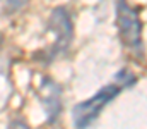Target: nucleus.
<instances>
[{
	"label": "nucleus",
	"instance_id": "obj_1",
	"mask_svg": "<svg viewBox=\"0 0 147 129\" xmlns=\"http://www.w3.org/2000/svg\"><path fill=\"white\" fill-rule=\"evenodd\" d=\"M135 83V76L130 72V71H120L115 78V81L110 85L103 86L96 95H92L91 98L77 103L72 110V117H74V124L75 128H87L89 124H92L98 115L101 114V110L113 102L125 88H130V86Z\"/></svg>",
	"mask_w": 147,
	"mask_h": 129
},
{
	"label": "nucleus",
	"instance_id": "obj_2",
	"mask_svg": "<svg viewBox=\"0 0 147 129\" xmlns=\"http://www.w3.org/2000/svg\"><path fill=\"white\" fill-rule=\"evenodd\" d=\"M116 17H118L121 42L125 43V46L135 52H142V23L139 17V10L130 7L127 0H118Z\"/></svg>",
	"mask_w": 147,
	"mask_h": 129
},
{
	"label": "nucleus",
	"instance_id": "obj_3",
	"mask_svg": "<svg viewBox=\"0 0 147 129\" xmlns=\"http://www.w3.org/2000/svg\"><path fill=\"white\" fill-rule=\"evenodd\" d=\"M48 29H51L57 36V40L53 43V46L50 48V60H53L55 57L62 55L67 52V48L72 43L74 36V26L70 14L67 12V9L63 7H57L51 16H50V23H48Z\"/></svg>",
	"mask_w": 147,
	"mask_h": 129
},
{
	"label": "nucleus",
	"instance_id": "obj_4",
	"mask_svg": "<svg viewBox=\"0 0 147 129\" xmlns=\"http://www.w3.org/2000/svg\"><path fill=\"white\" fill-rule=\"evenodd\" d=\"M60 88L51 79L45 78L41 81V105L48 114V122H55L62 112V100H60Z\"/></svg>",
	"mask_w": 147,
	"mask_h": 129
},
{
	"label": "nucleus",
	"instance_id": "obj_5",
	"mask_svg": "<svg viewBox=\"0 0 147 129\" xmlns=\"http://www.w3.org/2000/svg\"><path fill=\"white\" fill-rule=\"evenodd\" d=\"M28 2H29V0H5V3H3V12H5V14H16V12H19L22 7H26Z\"/></svg>",
	"mask_w": 147,
	"mask_h": 129
}]
</instances>
